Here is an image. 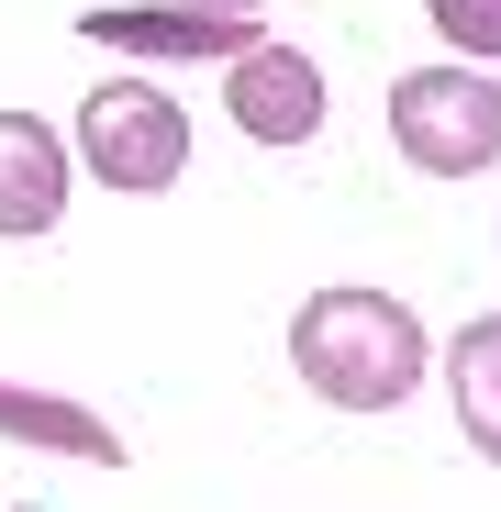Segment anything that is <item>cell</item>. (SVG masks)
<instances>
[{
    "label": "cell",
    "instance_id": "5b68a950",
    "mask_svg": "<svg viewBox=\"0 0 501 512\" xmlns=\"http://www.w3.org/2000/svg\"><path fill=\"white\" fill-rule=\"evenodd\" d=\"M78 34L112 45V56H145V67H234L245 45H257V23H212V12H179V0H101V12H78Z\"/></svg>",
    "mask_w": 501,
    "mask_h": 512
},
{
    "label": "cell",
    "instance_id": "277c9868",
    "mask_svg": "<svg viewBox=\"0 0 501 512\" xmlns=\"http://www.w3.org/2000/svg\"><path fill=\"white\" fill-rule=\"evenodd\" d=\"M223 112H234L245 145H312L323 134V67L301 45H268L257 34V45L223 67Z\"/></svg>",
    "mask_w": 501,
    "mask_h": 512
},
{
    "label": "cell",
    "instance_id": "7a4b0ae2",
    "mask_svg": "<svg viewBox=\"0 0 501 512\" xmlns=\"http://www.w3.org/2000/svg\"><path fill=\"white\" fill-rule=\"evenodd\" d=\"M390 145L424 179H479L501 156V78L490 67H412L390 90Z\"/></svg>",
    "mask_w": 501,
    "mask_h": 512
},
{
    "label": "cell",
    "instance_id": "9c48e42d",
    "mask_svg": "<svg viewBox=\"0 0 501 512\" xmlns=\"http://www.w3.org/2000/svg\"><path fill=\"white\" fill-rule=\"evenodd\" d=\"M424 12L457 56H501V0H424Z\"/></svg>",
    "mask_w": 501,
    "mask_h": 512
},
{
    "label": "cell",
    "instance_id": "52a82bcc",
    "mask_svg": "<svg viewBox=\"0 0 501 512\" xmlns=\"http://www.w3.org/2000/svg\"><path fill=\"white\" fill-rule=\"evenodd\" d=\"M0 435H12V446H45V457L123 468V435H112L90 401H56V390H12V379H0Z\"/></svg>",
    "mask_w": 501,
    "mask_h": 512
},
{
    "label": "cell",
    "instance_id": "8992f818",
    "mask_svg": "<svg viewBox=\"0 0 501 512\" xmlns=\"http://www.w3.org/2000/svg\"><path fill=\"white\" fill-rule=\"evenodd\" d=\"M67 179H78V156L56 145V123H34V112H0V245L56 234Z\"/></svg>",
    "mask_w": 501,
    "mask_h": 512
},
{
    "label": "cell",
    "instance_id": "30bf717a",
    "mask_svg": "<svg viewBox=\"0 0 501 512\" xmlns=\"http://www.w3.org/2000/svg\"><path fill=\"white\" fill-rule=\"evenodd\" d=\"M179 12H212V23H257L268 0H179Z\"/></svg>",
    "mask_w": 501,
    "mask_h": 512
},
{
    "label": "cell",
    "instance_id": "3957f363",
    "mask_svg": "<svg viewBox=\"0 0 501 512\" xmlns=\"http://www.w3.org/2000/svg\"><path fill=\"white\" fill-rule=\"evenodd\" d=\"M78 156H90L101 190H179L190 167V112L156 90V78H101L90 101H78Z\"/></svg>",
    "mask_w": 501,
    "mask_h": 512
},
{
    "label": "cell",
    "instance_id": "6da1fadb",
    "mask_svg": "<svg viewBox=\"0 0 501 512\" xmlns=\"http://www.w3.org/2000/svg\"><path fill=\"white\" fill-rule=\"evenodd\" d=\"M290 368L334 412H390V401H412V379H424V323H412L390 290H312L290 312Z\"/></svg>",
    "mask_w": 501,
    "mask_h": 512
},
{
    "label": "cell",
    "instance_id": "ba28073f",
    "mask_svg": "<svg viewBox=\"0 0 501 512\" xmlns=\"http://www.w3.org/2000/svg\"><path fill=\"white\" fill-rule=\"evenodd\" d=\"M446 401L468 423V446L501 468V312H479V323L446 334Z\"/></svg>",
    "mask_w": 501,
    "mask_h": 512
}]
</instances>
